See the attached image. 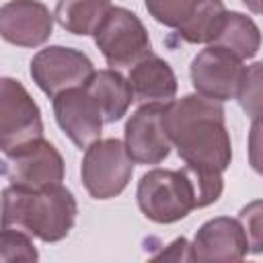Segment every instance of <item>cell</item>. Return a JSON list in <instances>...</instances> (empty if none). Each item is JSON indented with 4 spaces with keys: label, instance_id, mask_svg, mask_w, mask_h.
I'll return each mask as SVG.
<instances>
[{
    "label": "cell",
    "instance_id": "obj_1",
    "mask_svg": "<svg viewBox=\"0 0 263 263\" xmlns=\"http://www.w3.org/2000/svg\"><path fill=\"white\" fill-rule=\"evenodd\" d=\"M166 129L187 168L203 175H224L232 162V142L226 113L218 101L199 92L183 95L166 105Z\"/></svg>",
    "mask_w": 263,
    "mask_h": 263
},
{
    "label": "cell",
    "instance_id": "obj_2",
    "mask_svg": "<svg viewBox=\"0 0 263 263\" xmlns=\"http://www.w3.org/2000/svg\"><path fill=\"white\" fill-rule=\"evenodd\" d=\"M76 216V197L62 183L37 191L14 185L2 189V226L23 228L41 242L64 240L74 228Z\"/></svg>",
    "mask_w": 263,
    "mask_h": 263
},
{
    "label": "cell",
    "instance_id": "obj_3",
    "mask_svg": "<svg viewBox=\"0 0 263 263\" xmlns=\"http://www.w3.org/2000/svg\"><path fill=\"white\" fill-rule=\"evenodd\" d=\"M136 201L144 218L154 224H175L199 210L197 187L187 166L144 173L136 187Z\"/></svg>",
    "mask_w": 263,
    "mask_h": 263
},
{
    "label": "cell",
    "instance_id": "obj_4",
    "mask_svg": "<svg viewBox=\"0 0 263 263\" xmlns=\"http://www.w3.org/2000/svg\"><path fill=\"white\" fill-rule=\"evenodd\" d=\"M134 164L136 162L129 156L125 142L117 138L97 140L84 150L80 179L92 199H113L129 185Z\"/></svg>",
    "mask_w": 263,
    "mask_h": 263
},
{
    "label": "cell",
    "instance_id": "obj_5",
    "mask_svg": "<svg viewBox=\"0 0 263 263\" xmlns=\"http://www.w3.org/2000/svg\"><path fill=\"white\" fill-rule=\"evenodd\" d=\"M148 14L187 43H214L226 14L222 0H144Z\"/></svg>",
    "mask_w": 263,
    "mask_h": 263
},
{
    "label": "cell",
    "instance_id": "obj_6",
    "mask_svg": "<svg viewBox=\"0 0 263 263\" xmlns=\"http://www.w3.org/2000/svg\"><path fill=\"white\" fill-rule=\"evenodd\" d=\"M92 37L111 68H132L152 53L148 29L136 12L123 6H113Z\"/></svg>",
    "mask_w": 263,
    "mask_h": 263
},
{
    "label": "cell",
    "instance_id": "obj_7",
    "mask_svg": "<svg viewBox=\"0 0 263 263\" xmlns=\"http://www.w3.org/2000/svg\"><path fill=\"white\" fill-rule=\"evenodd\" d=\"M43 138L41 109L21 80L0 78V150L4 156Z\"/></svg>",
    "mask_w": 263,
    "mask_h": 263
},
{
    "label": "cell",
    "instance_id": "obj_8",
    "mask_svg": "<svg viewBox=\"0 0 263 263\" xmlns=\"http://www.w3.org/2000/svg\"><path fill=\"white\" fill-rule=\"evenodd\" d=\"M95 72L97 70L84 51L66 45H47L39 49L29 64L33 82L49 99L64 90L86 86Z\"/></svg>",
    "mask_w": 263,
    "mask_h": 263
},
{
    "label": "cell",
    "instance_id": "obj_9",
    "mask_svg": "<svg viewBox=\"0 0 263 263\" xmlns=\"http://www.w3.org/2000/svg\"><path fill=\"white\" fill-rule=\"evenodd\" d=\"M2 175L8 185L37 191L60 185L66 175V164L60 150L49 140L39 138L4 156Z\"/></svg>",
    "mask_w": 263,
    "mask_h": 263
},
{
    "label": "cell",
    "instance_id": "obj_10",
    "mask_svg": "<svg viewBox=\"0 0 263 263\" xmlns=\"http://www.w3.org/2000/svg\"><path fill=\"white\" fill-rule=\"evenodd\" d=\"M242 62L245 60L222 45L212 43L203 47L189 66V76L195 92L218 103L236 99L238 84L245 72Z\"/></svg>",
    "mask_w": 263,
    "mask_h": 263
},
{
    "label": "cell",
    "instance_id": "obj_11",
    "mask_svg": "<svg viewBox=\"0 0 263 263\" xmlns=\"http://www.w3.org/2000/svg\"><path fill=\"white\" fill-rule=\"evenodd\" d=\"M166 105H140L125 123V148L136 164H160L168 158L173 142L164 121Z\"/></svg>",
    "mask_w": 263,
    "mask_h": 263
},
{
    "label": "cell",
    "instance_id": "obj_12",
    "mask_svg": "<svg viewBox=\"0 0 263 263\" xmlns=\"http://www.w3.org/2000/svg\"><path fill=\"white\" fill-rule=\"evenodd\" d=\"M51 107L55 123L76 148L86 150L92 142L101 140L105 117L99 103L92 99L86 86L60 92L51 99Z\"/></svg>",
    "mask_w": 263,
    "mask_h": 263
},
{
    "label": "cell",
    "instance_id": "obj_13",
    "mask_svg": "<svg viewBox=\"0 0 263 263\" xmlns=\"http://www.w3.org/2000/svg\"><path fill=\"white\" fill-rule=\"evenodd\" d=\"M53 21L41 0H8L0 8V35L16 47H39L51 37Z\"/></svg>",
    "mask_w": 263,
    "mask_h": 263
},
{
    "label": "cell",
    "instance_id": "obj_14",
    "mask_svg": "<svg viewBox=\"0 0 263 263\" xmlns=\"http://www.w3.org/2000/svg\"><path fill=\"white\" fill-rule=\"evenodd\" d=\"M249 255V240L238 218L218 216L203 222L193 240V261H242Z\"/></svg>",
    "mask_w": 263,
    "mask_h": 263
},
{
    "label": "cell",
    "instance_id": "obj_15",
    "mask_svg": "<svg viewBox=\"0 0 263 263\" xmlns=\"http://www.w3.org/2000/svg\"><path fill=\"white\" fill-rule=\"evenodd\" d=\"M134 99L140 105H168L175 101L179 82L171 64L154 53L132 66L127 76Z\"/></svg>",
    "mask_w": 263,
    "mask_h": 263
},
{
    "label": "cell",
    "instance_id": "obj_16",
    "mask_svg": "<svg viewBox=\"0 0 263 263\" xmlns=\"http://www.w3.org/2000/svg\"><path fill=\"white\" fill-rule=\"evenodd\" d=\"M86 90L99 103L105 123H115L123 119V115L132 107V101H136L129 80L115 68L95 72L86 82Z\"/></svg>",
    "mask_w": 263,
    "mask_h": 263
},
{
    "label": "cell",
    "instance_id": "obj_17",
    "mask_svg": "<svg viewBox=\"0 0 263 263\" xmlns=\"http://www.w3.org/2000/svg\"><path fill=\"white\" fill-rule=\"evenodd\" d=\"M111 8V0H58L53 16L64 31L86 37L95 35Z\"/></svg>",
    "mask_w": 263,
    "mask_h": 263
},
{
    "label": "cell",
    "instance_id": "obj_18",
    "mask_svg": "<svg viewBox=\"0 0 263 263\" xmlns=\"http://www.w3.org/2000/svg\"><path fill=\"white\" fill-rule=\"evenodd\" d=\"M212 45V43H210ZM214 45H222L240 60H251L261 49V29L257 23L238 10H226Z\"/></svg>",
    "mask_w": 263,
    "mask_h": 263
},
{
    "label": "cell",
    "instance_id": "obj_19",
    "mask_svg": "<svg viewBox=\"0 0 263 263\" xmlns=\"http://www.w3.org/2000/svg\"><path fill=\"white\" fill-rule=\"evenodd\" d=\"M236 101L251 119L263 117V60L245 66Z\"/></svg>",
    "mask_w": 263,
    "mask_h": 263
},
{
    "label": "cell",
    "instance_id": "obj_20",
    "mask_svg": "<svg viewBox=\"0 0 263 263\" xmlns=\"http://www.w3.org/2000/svg\"><path fill=\"white\" fill-rule=\"evenodd\" d=\"M0 261L2 263H14V261L35 263V261H39V253L33 245L31 234L16 226H2Z\"/></svg>",
    "mask_w": 263,
    "mask_h": 263
},
{
    "label": "cell",
    "instance_id": "obj_21",
    "mask_svg": "<svg viewBox=\"0 0 263 263\" xmlns=\"http://www.w3.org/2000/svg\"><path fill=\"white\" fill-rule=\"evenodd\" d=\"M238 220L245 228L251 255H263V199H253L240 208Z\"/></svg>",
    "mask_w": 263,
    "mask_h": 263
},
{
    "label": "cell",
    "instance_id": "obj_22",
    "mask_svg": "<svg viewBox=\"0 0 263 263\" xmlns=\"http://www.w3.org/2000/svg\"><path fill=\"white\" fill-rule=\"evenodd\" d=\"M247 154L251 168L263 177V117L253 119L249 138H247Z\"/></svg>",
    "mask_w": 263,
    "mask_h": 263
},
{
    "label": "cell",
    "instance_id": "obj_23",
    "mask_svg": "<svg viewBox=\"0 0 263 263\" xmlns=\"http://www.w3.org/2000/svg\"><path fill=\"white\" fill-rule=\"evenodd\" d=\"M168 249L154 255V259H175V261H193L191 257V242L187 238H177L171 245H166Z\"/></svg>",
    "mask_w": 263,
    "mask_h": 263
},
{
    "label": "cell",
    "instance_id": "obj_24",
    "mask_svg": "<svg viewBox=\"0 0 263 263\" xmlns=\"http://www.w3.org/2000/svg\"><path fill=\"white\" fill-rule=\"evenodd\" d=\"M253 14H261L263 16V0H240Z\"/></svg>",
    "mask_w": 263,
    "mask_h": 263
}]
</instances>
